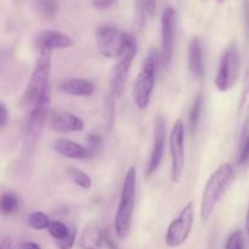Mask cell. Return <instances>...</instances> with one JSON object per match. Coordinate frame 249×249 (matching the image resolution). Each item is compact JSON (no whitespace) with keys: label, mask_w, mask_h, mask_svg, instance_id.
<instances>
[{"label":"cell","mask_w":249,"mask_h":249,"mask_svg":"<svg viewBox=\"0 0 249 249\" xmlns=\"http://www.w3.org/2000/svg\"><path fill=\"white\" fill-rule=\"evenodd\" d=\"M194 225V203L189 202L181 209L177 219L170 223L165 235V243L169 247H180L186 242Z\"/></svg>","instance_id":"52a82bcc"},{"label":"cell","mask_w":249,"mask_h":249,"mask_svg":"<svg viewBox=\"0 0 249 249\" xmlns=\"http://www.w3.org/2000/svg\"><path fill=\"white\" fill-rule=\"evenodd\" d=\"M169 150L172 157V180L174 184L181 180L185 168V128L184 123L178 119L169 135Z\"/></svg>","instance_id":"9c48e42d"},{"label":"cell","mask_w":249,"mask_h":249,"mask_svg":"<svg viewBox=\"0 0 249 249\" xmlns=\"http://www.w3.org/2000/svg\"><path fill=\"white\" fill-rule=\"evenodd\" d=\"M50 219L43 212H33L31 215L28 216V225L31 226L33 230L41 231V230H48L50 226Z\"/></svg>","instance_id":"44dd1931"},{"label":"cell","mask_w":249,"mask_h":249,"mask_svg":"<svg viewBox=\"0 0 249 249\" xmlns=\"http://www.w3.org/2000/svg\"><path fill=\"white\" fill-rule=\"evenodd\" d=\"M226 249H245L243 235L240 230L235 231L229 236L228 241H226Z\"/></svg>","instance_id":"d4e9b609"},{"label":"cell","mask_w":249,"mask_h":249,"mask_svg":"<svg viewBox=\"0 0 249 249\" xmlns=\"http://www.w3.org/2000/svg\"><path fill=\"white\" fill-rule=\"evenodd\" d=\"M135 191L136 169L130 167L124 178L119 206L114 215V231L121 240H124L130 231L134 207H135Z\"/></svg>","instance_id":"3957f363"},{"label":"cell","mask_w":249,"mask_h":249,"mask_svg":"<svg viewBox=\"0 0 249 249\" xmlns=\"http://www.w3.org/2000/svg\"><path fill=\"white\" fill-rule=\"evenodd\" d=\"M36 44L39 50L53 51L56 49H67L74 44L68 34L58 31H43L36 36Z\"/></svg>","instance_id":"4fadbf2b"},{"label":"cell","mask_w":249,"mask_h":249,"mask_svg":"<svg viewBox=\"0 0 249 249\" xmlns=\"http://www.w3.org/2000/svg\"><path fill=\"white\" fill-rule=\"evenodd\" d=\"M246 232H247L249 235V202H248L247 214H246Z\"/></svg>","instance_id":"d590c367"},{"label":"cell","mask_w":249,"mask_h":249,"mask_svg":"<svg viewBox=\"0 0 249 249\" xmlns=\"http://www.w3.org/2000/svg\"><path fill=\"white\" fill-rule=\"evenodd\" d=\"M87 141H88V145H89L88 150L90 151L91 155L94 152H96L97 148L102 145V138L100 135H96V134H90V135L88 136Z\"/></svg>","instance_id":"f1b7e54d"},{"label":"cell","mask_w":249,"mask_h":249,"mask_svg":"<svg viewBox=\"0 0 249 249\" xmlns=\"http://www.w3.org/2000/svg\"><path fill=\"white\" fill-rule=\"evenodd\" d=\"M165 140H167V122H165L164 117L158 116L155 121V126H153V142L147 170H146L147 177L155 174L160 168L163 158V152H164Z\"/></svg>","instance_id":"7c38bea8"},{"label":"cell","mask_w":249,"mask_h":249,"mask_svg":"<svg viewBox=\"0 0 249 249\" xmlns=\"http://www.w3.org/2000/svg\"><path fill=\"white\" fill-rule=\"evenodd\" d=\"M7 119H9V112H7L6 106L5 104H0V126L4 128L7 123Z\"/></svg>","instance_id":"4dcf8cb0"},{"label":"cell","mask_w":249,"mask_h":249,"mask_svg":"<svg viewBox=\"0 0 249 249\" xmlns=\"http://www.w3.org/2000/svg\"><path fill=\"white\" fill-rule=\"evenodd\" d=\"M50 72H51V51L39 50L34 70L27 84L23 94V102L26 106L32 107L34 104L50 94Z\"/></svg>","instance_id":"7a4b0ae2"},{"label":"cell","mask_w":249,"mask_h":249,"mask_svg":"<svg viewBox=\"0 0 249 249\" xmlns=\"http://www.w3.org/2000/svg\"><path fill=\"white\" fill-rule=\"evenodd\" d=\"M68 174H70L71 179L73 180V182L77 184L79 187H82V189L88 190L92 186L91 178H90L87 173L83 172L82 169H79V168H75V167L70 168Z\"/></svg>","instance_id":"7402d4cb"},{"label":"cell","mask_w":249,"mask_h":249,"mask_svg":"<svg viewBox=\"0 0 249 249\" xmlns=\"http://www.w3.org/2000/svg\"><path fill=\"white\" fill-rule=\"evenodd\" d=\"M156 74H157V51L151 49L134 83L133 97L139 109H146L150 105L151 95L155 89Z\"/></svg>","instance_id":"5b68a950"},{"label":"cell","mask_w":249,"mask_h":249,"mask_svg":"<svg viewBox=\"0 0 249 249\" xmlns=\"http://www.w3.org/2000/svg\"><path fill=\"white\" fill-rule=\"evenodd\" d=\"M235 180V170L230 163L221 164L213 174L209 177L201 198V219L203 223L211 219L216 204L225 195L231 182Z\"/></svg>","instance_id":"6da1fadb"},{"label":"cell","mask_w":249,"mask_h":249,"mask_svg":"<svg viewBox=\"0 0 249 249\" xmlns=\"http://www.w3.org/2000/svg\"><path fill=\"white\" fill-rule=\"evenodd\" d=\"M243 16H245L246 34L249 38V0H245V4H243Z\"/></svg>","instance_id":"1f68e13d"},{"label":"cell","mask_w":249,"mask_h":249,"mask_svg":"<svg viewBox=\"0 0 249 249\" xmlns=\"http://www.w3.org/2000/svg\"><path fill=\"white\" fill-rule=\"evenodd\" d=\"M60 90L72 96H91L95 92V85L88 79L72 78L63 80L60 84Z\"/></svg>","instance_id":"e0dca14e"},{"label":"cell","mask_w":249,"mask_h":249,"mask_svg":"<svg viewBox=\"0 0 249 249\" xmlns=\"http://www.w3.org/2000/svg\"><path fill=\"white\" fill-rule=\"evenodd\" d=\"M0 249H12V241L10 237H4L0 245Z\"/></svg>","instance_id":"e575fe53"},{"label":"cell","mask_w":249,"mask_h":249,"mask_svg":"<svg viewBox=\"0 0 249 249\" xmlns=\"http://www.w3.org/2000/svg\"><path fill=\"white\" fill-rule=\"evenodd\" d=\"M75 237H77V232H75L74 228L70 229V233L66 236L63 240L56 241V247L58 249H72L74 246Z\"/></svg>","instance_id":"4316f807"},{"label":"cell","mask_w":249,"mask_h":249,"mask_svg":"<svg viewBox=\"0 0 249 249\" xmlns=\"http://www.w3.org/2000/svg\"><path fill=\"white\" fill-rule=\"evenodd\" d=\"M105 242H106V246L108 249H118L117 248L116 243H114V241L112 240L111 235L108 233V231H105Z\"/></svg>","instance_id":"d6a6232c"},{"label":"cell","mask_w":249,"mask_h":249,"mask_svg":"<svg viewBox=\"0 0 249 249\" xmlns=\"http://www.w3.org/2000/svg\"><path fill=\"white\" fill-rule=\"evenodd\" d=\"M189 68L191 71L192 75L197 79H202L204 77L202 45L197 36H194L189 44Z\"/></svg>","instance_id":"ac0fdd59"},{"label":"cell","mask_w":249,"mask_h":249,"mask_svg":"<svg viewBox=\"0 0 249 249\" xmlns=\"http://www.w3.org/2000/svg\"><path fill=\"white\" fill-rule=\"evenodd\" d=\"M49 105H50V94L44 96L31 107L27 118L26 130H24V147L28 151L33 150L40 139L48 119Z\"/></svg>","instance_id":"8992f818"},{"label":"cell","mask_w":249,"mask_h":249,"mask_svg":"<svg viewBox=\"0 0 249 249\" xmlns=\"http://www.w3.org/2000/svg\"><path fill=\"white\" fill-rule=\"evenodd\" d=\"M105 242V233L96 223L87 224L79 237V246L82 249H101Z\"/></svg>","instance_id":"2e32d148"},{"label":"cell","mask_w":249,"mask_h":249,"mask_svg":"<svg viewBox=\"0 0 249 249\" xmlns=\"http://www.w3.org/2000/svg\"><path fill=\"white\" fill-rule=\"evenodd\" d=\"M48 231H49V233L51 235V237L55 238L56 241L63 240V238H65L66 236L70 233V229H68L65 224L61 223V221H57V220L51 221Z\"/></svg>","instance_id":"cb8c5ba5"},{"label":"cell","mask_w":249,"mask_h":249,"mask_svg":"<svg viewBox=\"0 0 249 249\" xmlns=\"http://www.w3.org/2000/svg\"><path fill=\"white\" fill-rule=\"evenodd\" d=\"M123 36L124 32H119L114 26L105 24L97 27L96 39L101 55L107 58H117L123 46Z\"/></svg>","instance_id":"8fae6325"},{"label":"cell","mask_w":249,"mask_h":249,"mask_svg":"<svg viewBox=\"0 0 249 249\" xmlns=\"http://www.w3.org/2000/svg\"><path fill=\"white\" fill-rule=\"evenodd\" d=\"M240 68V55L235 45L229 46L223 53L215 77V85L219 91H228L235 84Z\"/></svg>","instance_id":"ba28073f"},{"label":"cell","mask_w":249,"mask_h":249,"mask_svg":"<svg viewBox=\"0 0 249 249\" xmlns=\"http://www.w3.org/2000/svg\"><path fill=\"white\" fill-rule=\"evenodd\" d=\"M51 128L58 133H78L84 129L85 124L80 117L71 112H53L50 117Z\"/></svg>","instance_id":"5bb4252c"},{"label":"cell","mask_w":249,"mask_h":249,"mask_svg":"<svg viewBox=\"0 0 249 249\" xmlns=\"http://www.w3.org/2000/svg\"><path fill=\"white\" fill-rule=\"evenodd\" d=\"M249 163V133L245 136L242 143H241L240 152H238L237 157V164L238 165H247Z\"/></svg>","instance_id":"484cf974"},{"label":"cell","mask_w":249,"mask_h":249,"mask_svg":"<svg viewBox=\"0 0 249 249\" xmlns=\"http://www.w3.org/2000/svg\"><path fill=\"white\" fill-rule=\"evenodd\" d=\"M202 107H203V97H202L201 95H197L194 104H192L189 117V128L191 135H195L197 131V128H198L199 121H201Z\"/></svg>","instance_id":"ffe728a7"},{"label":"cell","mask_w":249,"mask_h":249,"mask_svg":"<svg viewBox=\"0 0 249 249\" xmlns=\"http://www.w3.org/2000/svg\"><path fill=\"white\" fill-rule=\"evenodd\" d=\"M34 10L44 19H53L58 11L56 0H34Z\"/></svg>","instance_id":"d6986e66"},{"label":"cell","mask_w":249,"mask_h":249,"mask_svg":"<svg viewBox=\"0 0 249 249\" xmlns=\"http://www.w3.org/2000/svg\"><path fill=\"white\" fill-rule=\"evenodd\" d=\"M139 7L143 16H153L157 7V0H139Z\"/></svg>","instance_id":"83f0119b"},{"label":"cell","mask_w":249,"mask_h":249,"mask_svg":"<svg viewBox=\"0 0 249 249\" xmlns=\"http://www.w3.org/2000/svg\"><path fill=\"white\" fill-rule=\"evenodd\" d=\"M53 150L58 155L66 158H71V160H85V158L91 156V153L87 147L65 138L57 139L53 142Z\"/></svg>","instance_id":"9a60e30c"},{"label":"cell","mask_w":249,"mask_h":249,"mask_svg":"<svg viewBox=\"0 0 249 249\" xmlns=\"http://www.w3.org/2000/svg\"><path fill=\"white\" fill-rule=\"evenodd\" d=\"M219 1H223V0H219Z\"/></svg>","instance_id":"8d00e7d4"},{"label":"cell","mask_w":249,"mask_h":249,"mask_svg":"<svg viewBox=\"0 0 249 249\" xmlns=\"http://www.w3.org/2000/svg\"><path fill=\"white\" fill-rule=\"evenodd\" d=\"M136 53H138V44L135 38L130 33L124 32L123 46L119 55L117 56L116 63L112 67L111 75H109V89L113 97H121L123 94Z\"/></svg>","instance_id":"277c9868"},{"label":"cell","mask_w":249,"mask_h":249,"mask_svg":"<svg viewBox=\"0 0 249 249\" xmlns=\"http://www.w3.org/2000/svg\"><path fill=\"white\" fill-rule=\"evenodd\" d=\"M18 249H41V247L39 245H36V243L26 241V242H22L21 245H19Z\"/></svg>","instance_id":"836d02e7"},{"label":"cell","mask_w":249,"mask_h":249,"mask_svg":"<svg viewBox=\"0 0 249 249\" xmlns=\"http://www.w3.org/2000/svg\"><path fill=\"white\" fill-rule=\"evenodd\" d=\"M0 206H1V212L4 215L14 214L18 208V198L14 194H2Z\"/></svg>","instance_id":"603a6c76"},{"label":"cell","mask_w":249,"mask_h":249,"mask_svg":"<svg viewBox=\"0 0 249 249\" xmlns=\"http://www.w3.org/2000/svg\"><path fill=\"white\" fill-rule=\"evenodd\" d=\"M117 4V0H92V6L97 10H107Z\"/></svg>","instance_id":"f546056e"},{"label":"cell","mask_w":249,"mask_h":249,"mask_svg":"<svg viewBox=\"0 0 249 249\" xmlns=\"http://www.w3.org/2000/svg\"><path fill=\"white\" fill-rule=\"evenodd\" d=\"M175 31H177V11L168 6L163 10L160 19V36H162V65L168 68L172 63L174 53Z\"/></svg>","instance_id":"30bf717a"}]
</instances>
